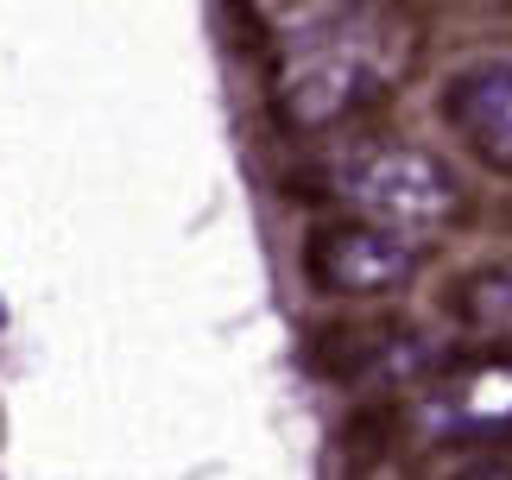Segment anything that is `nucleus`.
Returning a JSON list of instances; mask_svg holds the SVG:
<instances>
[{"mask_svg": "<svg viewBox=\"0 0 512 480\" xmlns=\"http://www.w3.org/2000/svg\"><path fill=\"white\" fill-rule=\"evenodd\" d=\"M424 51V26L411 7L380 0H348V7L310 19V26L272 38L260 51L272 76V114L291 139L336 133L367 108H380L411 76Z\"/></svg>", "mask_w": 512, "mask_h": 480, "instance_id": "f257e3e1", "label": "nucleus"}, {"mask_svg": "<svg viewBox=\"0 0 512 480\" xmlns=\"http://www.w3.org/2000/svg\"><path fill=\"white\" fill-rule=\"evenodd\" d=\"M304 184L310 190L298 196H329L361 222H386L405 234H437L468 215V184L411 139H348Z\"/></svg>", "mask_w": 512, "mask_h": 480, "instance_id": "f03ea898", "label": "nucleus"}, {"mask_svg": "<svg viewBox=\"0 0 512 480\" xmlns=\"http://www.w3.org/2000/svg\"><path fill=\"white\" fill-rule=\"evenodd\" d=\"M424 272V240L386 222H323L304 240V278L323 297H392Z\"/></svg>", "mask_w": 512, "mask_h": 480, "instance_id": "7ed1b4c3", "label": "nucleus"}, {"mask_svg": "<svg viewBox=\"0 0 512 480\" xmlns=\"http://www.w3.org/2000/svg\"><path fill=\"white\" fill-rule=\"evenodd\" d=\"M443 127L462 139L468 158H481L487 171L512 177V57H481L462 64L437 95Z\"/></svg>", "mask_w": 512, "mask_h": 480, "instance_id": "20e7f679", "label": "nucleus"}, {"mask_svg": "<svg viewBox=\"0 0 512 480\" xmlns=\"http://www.w3.org/2000/svg\"><path fill=\"white\" fill-rule=\"evenodd\" d=\"M424 417L449 436H512V360H475L424 392Z\"/></svg>", "mask_w": 512, "mask_h": 480, "instance_id": "39448f33", "label": "nucleus"}, {"mask_svg": "<svg viewBox=\"0 0 512 480\" xmlns=\"http://www.w3.org/2000/svg\"><path fill=\"white\" fill-rule=\"evenodd\" d=\"M449 316L481 335V342L512 348V259H494V266H475L449 285Z\"/></svg>", "mask_w": 512, "mask_h": 480, "instance_id": "423d86ee", "label": "nucleus"}]
</instances>
